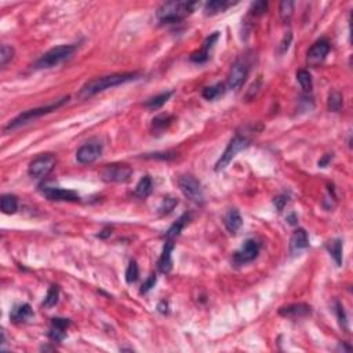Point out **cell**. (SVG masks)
<instances>
[{"mask_svg": "<svg viewBox=\"0 0 353 353\" xmlns=\"http://www.w3.org/2000/svg\"><path fill=\"white\" fill-rule=\"evenodd\" d=\"M291 39H293L291 32H289L287 35H284V39L281 40L280 46H279V53H280V54H284L285 51L289 50V47H290V43H291Z\"/></svg>", "mask_w": 353, "mask_h": 353, "instance_id": "obj_38", "label": "cell"}, {"mask_svg": "<svg viewBox=\"0 0 353 353\" xmlns=\"http://www.w3.org/2000/svg\"><path fill=\"white\" fill-rule=\"evenodd\" d=\"M2 211L5 214H14L18 210V200L14 195L2 196Z\"/></svg>", "mask_w": 353, "mask_h": 353, "instance_id": "obj_27", "label": "cell"}, {"mask_svg": "<svg viewBox=\"0 0 353 353\" xmlns=\"http://www.w3.org/2000/svg\"><path fill=\"white\" fill-rule=\"evenodd\" d=\"M335 309H337V315H338V319H340L341 326L346 327V317H345L344 306L340 302H335Z\"/></svg>", "mask_w": 353, "mask_h": 353, "instance_id": "obj_40", "label": "cell"}, {"mask_svg": "<svg viewBox=\"0 0 353 353\" xmlns=\"http://www.w3.org/2000/svg\"><path fill=\"white\" fill-rule=\"evenodd\" d=\"M133 175V168L127 164H108L102 168L101 178L105 182H127Z\"/></svg>", "mask_w": 353, "mask_h": 353, "instance_id": "obj_8", "label": "cell"}, {"mask_svg": "<svg viewBox=\"0 0 353 353\" xmlns=\"http://www.w3.org/2000/svg\"><path fill=\"white\" fill-rule=\"evenodd\" d=\"M328 53H330V43L326 39H320L309 49L308 54H306V63L309 67L316 68L320 63H323Z\"/></svg>", "mask_w": 353, "mask_h": 353, "instance_id": "obj_10", "label": "cell"}, {"mask_svg": "<svg viewBox=\"0 0 353 353\" xmlns=\"http://www.w3.org/2000/svg\"><path fill=\"white\" fill-rule=\"evenodd\" d=\"M71 326L69 319H62V317H54L51 320V327L49 331V338L54 342H61L67 335V330Z\"/></svg>", "mask_w": 353, "mask_h": 353, "instance_id": "obj_16", "label": "cell"}, {"mask_svg": "<svg viewBox=\"0 0 353 353\" xmlns=\"http://www.w3.org/2000/svg\"><path fill=\"white\" fill-rule=\"evenodd\" d=\"M218 36H219V33H218V32H214L211 36H208L207 39L204 40L202 49L190 55V61H193V62H196V63L206 62V61L208 59V55H210V50L213 49L214 43L218 40Z\"/></svg>", "mask_w": 353, "mask_h": 353, "instance_id": "obj_17", "label": "cell"}, {"mask_svg": "<svg viewBox=\"0 0 353 353\" xmlns=\"http://www.w3.org/2000/svg\"><path fill=\"white\" fill-rule=\"evenodd\" d=\"M178 186H180V189H181V192L184 193L185 197L192 200L193 203L203 204V202H204L203 189H202L200 182L196 180L195 176L189 175V174L181 175L180 176V180H178Z\"/></svg>", "mask_w": 353, "mask_h": 353, "instance_id": "obj_6", "label": "cell"}, {"mask_svg": "<svg viewBox=\"0 0 353 353\" xmlns=\"http://www.w3.org/2000/svg\"><path fill=\"white\" fill-rule=\"evenodd\" d=\"M156 281H158L156 275H150V276L145 280V283L142 284V287H141V294H146L148 291L152 290V289L155 287V284H156Z\"/></svg>", "mask_w": 353, "mask_h": 353, "instance_id": "obj_37", "label": "cell"}, {"mask_svg": "<svg viewBox=\"0 0 353 353\" xmlns=\"http://www.w3.org/2000/svg\"><path fill=\"white\" fill-rule=\"evenodd\" d=\"M250 145V140L246 136H241V134H236L228 144L227 149L224 150V153L221 155V158L215 164V171H221L224 168L229 166L232 160L235 159V156L239 153L240 150L246 149L247 146Z\"/></svg>", "mask_w": 353, "mask_h": 353, "instance_id": "obj_5", "label": "cell"}, {"mask_svg": "<svg viewBox=\"0 0 353 353\" xmlns=\"http://www.w3.org/2000/svg\"><path fill=\"white\" fill-rule=\"evenodd\" d=\"M342 104H344V97L338 91H333L328 97V101H327V106L330 109L331 112H338L341 108H342Z\"/></svg>", "mask_w": 353, "mask_h": 353, "instance_id": "obj_31", "label": "cell"}, {"mask_svg": "<svg viewBox=\"0 0 353 353\" xmlns=\"http://www.w3.org/2000/svg\"><path fill=\"white\" fill-rule=\"evenodd\" d=\"M224 224H225V228L228 231L235 235L243 225V218L236 208H231V210H228V213L224 217Z\"/></svg>", "mask_w": 353, "mask_h": 353, "instance_id": "obj_18", "label": "cell"}, {"mask_svg": "<svg viewBox=\"0 0 353 353\" xmlns=\"http://www.w3.org/2000/svg\"><path fill=\"white\" fill-rule=\"evenodd\" d=\"M55 166V158L51 153H45L33 159L29 167H28V174L32 178H43V176L49 175Z\"/></svg>", "mask_w": 353, "mask_h": 353, "instance_id": "obj_7", "label": "cell"}, {"mask_svg": "<svg viewBox=\"0 0 353 353\" xmlns=\"http://www.w3.org/2000/svg\"><path fill=\"white\" fill-rule=\"evenodd\" d=\"M172 95V91H166V93H162V94L156 95L153 98H150L145 102V108L150 109V111H156V109L162 108Z\"/></svg>", "mask_w": 353, "mask_h": 353, "instance_id": "obj_26", "label": "cell"}, {"mask_svg": "<svg viewBox=\"0 0 353 353\" xmlns=\"http://www.w3.org/2000/svg\"><path fill=\"white\" fill-rule=\"evenodd\" d=\"M33 316V312H32V308L29 303H23V305H18L11 311L10 313V319L13 320L14 323H24L27 322L28 319H31Z\"/></svg>", "mask_w": 353, "mask_h": 353, "instance_id": "obj_21", "label": "cell"}, {"mask_svg": "<svg viewBox=\"0 0 353 353\" xmlns=\"http://www.w3.org/2000/svg\"><path fill=\"white\" fill-rule=\"evenodd\" d=\"M224 93H225V86H224L222 83H218L215 86L206 87L203 90V97L206 100L213 101L215 100V98H218L219 95L224 94Z\"/></svg>", "mask_w": 353, "mask_h": 353, "instance_id": "obj_32", "label": "cell"}, {"mask_svg": "<svg viewBox=\"0 0 353 353\" xmlns=\"http://www.w3.org/2000/svg\"><path fill=\"white\" fill-rule=\"evenodd\" d=\"M172 250H174V241H166V245H164V247H163V251H162V255H160V258H159V262H158L159 271L162 272V273H168V272H171Z\"/></svg>", "mask_w": 353, "mask_h": 353, "instance_id": "obj_19", "label": "cell"}, {"mask_svg": "<svg viewBox=\"0 0 353 353\" xmlns=\"http://www.w3.org/2000/svg\"><path fill=\"white\" fill-rule=\"evenodd\" d=\"M247 76H249V67L245 61H236L233 63V67L231 69V73H229V77H228V87L231 90H239L240 87L243 86L247 80Z\"/></svg>", "mask_w": 353, "mask_h": 353, "instance_id": "obj_11", "label": "cell"}, {"mask_svg": "<svg viewBox=\"0 0 353 353\" xmlns=\"http://www.w3.org/2000/svg\"><path fill=\"white\" fill-rule=\"evenodd\" d=\"M15 51L11 46L3 45L0 49V67H6L13 59Z\"/></svg>", "mask_w": 353, "mask_h": 353, "instance_id": "obj_34", "label": "cell"}, {"mask_svg": "<svg viewBox=\"0 0 353 353\" xmlns=\"http://www.w3.org/2000/svg\"><path fill=\"white\" fill-rule=\"evenodd\" d=\"M167 308H168V306H167V303L164 302V301H163V302H160V303H159L158 309H159V312H160V313H168Z\"/></svg>", "mask_w": 353, "mask_h": 353, "instance_id": "obj_43", "label": "cell"}, {"mask_svg": "<svg viewBox=\"0 0 353 353\" xmlns=\"http://www.w3.org/2000/svg\"><path fill=\"white\" fill-rule=\"evenodd\" d=\"M331 159H333V156H331V155H324V158H323L322 160H319V167H326Z\"/></svg>", "mask_w": 353, "mask_h": 353, "instance_id": "obj_41", "label": "cell"}, {"mask_svg": "<svg viewBox=\"0 0 353 353\" xmlns=\"http://www.w3.org/2000/svg\"><path fill=\"white\" fill-rule=\"evenodd\" d=\"M41 192L47 199L53 200V202H79V199H80L76 192L62 189V188H55V186H45Z\"/></svg>", "mask_w": 353, "mask_h": 353, "instance_id": "obj_13", "label": "cell"}, {"mask_svg": "<svg viewBox=\"0 0 353 353\" xmlns=\"http://www.w3.org/2000/svg\"><path fill=\"white\" fill-rule=\"evenodd\" d=\"M287 202H289V197L285 195H279L275 197V200H273V204H275V207L277 208V211H283V208L285 207V204H287Z\"/></svg>", "mask_w": 353, "mask_h": 353, "instance_id": "obj_39", "label": "cell"}, {"mask_svg": "<svg viewBox=\"0 0 353 353\" xmlns=\"http://www.w3.org/2000/svg\"><path fill=\"white\" fill-rule=\"evenodd\" d=\"M267 10H268L267 2L259 0V2H255V3H253V6H251L250 11H251V14H254V15H262L263 13H267Z\"/></svg>", "mask_w": 353, "mask_h": 353, "instance_id": "obj_36", "label": "cell"}, {"mask_svg": "<svg viewBox=\"0 0 353 353\" xmlns=\"http://www.w3.org/2000/svg\"><path fill=\"white\" fill-rule=\"evenodd\" d=\"M327 250L331 254V257L334 258L335 263L341 267V263H342V240L335 239L333 241H328Z\"/></svg>", "mask_w": 353, "mask_h": 353, "instance_id": "obj_25", "label": "cell"}, {"mask_svg": "<svg viewBox=\"0 0 353 353\" xmlns=\"http://www.w3.org/2000/svg\"><path fill=\"white\" fill-rule=\"evenodd\" d=\"M279 13H280V18L283 19V23H289L294 14V2H290V0L281 2Z\"/></svg>", "mask_w": 353, "mask_h": 353, "instance_id": "obj_30", "label": "cell"}, {"mask_svg": "<svg viewBox=\"0 0 353 353\" xmlns=\"http://www.w3.org/2000/svg\"><path fill=\"white\" fill-rule=\"evenodd\" d=\"M140 76V73L137 72H126V73H112V75H108V76H101L95 77L90 82H87L84 86L80 89L79 91V97L86 100V98H90L93 95L98 94L101 91L108 90V89H112V87L120 86L123 83L131 82V80H136Z\"/></svg>", "mask_w": 353, "mask_h": 353, "instance_id": "obj_1", "label": "cell"}, {"mask_svg": "<svg viewBox=\"0 0 353 353\" xmlns=\"http://www.w3.org/2000/svg\"><path fill=\"white\" fill-rule=\"evenodd\" d=\"M59 298V289L58 285H51L49 291H47V295H46L45 301H43V306L45 308H53L58 303Z\"/></svg>", "mask_w": 353, "mask_h": 353, "instance_id": "obj_29", "label": "cell"}, {"mask_svg": "<svg viewBox=\"0 0 353 353\" xmlns=\"http://www.w3.org/2000/svg\"><path fill=\"white\" fill-rule=\"evenodd\" d=\"M178 204V200L175 199V197H171V196H168V197H164L163 202H162V204H160V207H159V213L162 214V215H167V214H170L175 208V206Z\"/></svg>", "mask_w": 353, "mask_h": 353, "instance_id": "obj_35", "label": "cell"}, {"mask_svg": "<svg viewBox=\"0 0 353 353\" xmlns=\"http://www.w3.org/2000/svg\"><path fill=\"white\" fill-rule=\"evenodd\" d=\"M172 122H174V116H172V115H158V116L152 120V131H153V134L155 133H156V134H160V133H163L164 130H167Z\"/></svg>", "mask_w": 353, "mask_h": 353, "instance_id": "obj_22", "label": "cell"}, {"mask_svg": "<svg viewBox=\"0 0 353 353\" xmlns=\"http://www.w3.org/2000/svg\"><path fill=\"white\" fill-rule=\"evenodd\" d=\"M138 276H140V268L136 261H130L126 269V281L128 284H133L138 280Z\"/></svg>", "mask_w": 353, "mask_h": 353, "instance_id": "obj_33", "label": "cell"}, {"mask_svg": "<svg viewBox=\"0 0 353 353\" xmlns=\"http://www.w3.org/2000/svg\"><path fill=\"white\" fill-rule=\"evenodd\" d=\"M259 254V243L257 240L249 239L246 240L243 246L233 254V263L237 267L246 265V263L253 262L254 259L258 257Z\"/></svg>", "mask_w": 353, "mask_h": 353, "instance_id": "obj_9", "label": "cell"}, {"mask_svg": "<svg viewBox=\"0 0 353 353\" xmlns=\"http://www.w3.org/2000/svg\"><path fill=\"white\" fill-rule=\"evenodd\" d=\"M196 2H167L159 7L156 18L160 24H175L193 13Z\"/></svg>", "mask_w": 353, "mask_h": 353, "instance_id": "obj_2", "label": "cell"}, {"mask_svg": "<svg viewBox=\"0 0 353 353\" xmlns=\"http://www.w3.org/2000/svg\"><path fill=\"white\" fill-rule=\"evenodd\" d=\"M153 190V182H152V178L149 175L142 176L140 180V182L137 184L136 190H134V195L141 197V199H145L152 193Z\"/></svg>", "mask_w": 353, "mask_h": 353, "instance_id": "obj_23", "label": "cell"}, {"mask_svg": "<svg viewBox=\"0 0 353 353\" xmlns=\"http://www.w3.org/2000/svg\"><path fill=\"white\" fill-rule=\"evenodd\" d=\"M189 219H190V215L188 213H185L184 215H181V217L178 218V221L174 222L171 227H170V229L166 232V235H164L166 241H174L175 237H178V236L181 235L182 229L186 227V224L189 222Z\"/></svg>", "mask_w": 353, "mask_h": 353, "instance_id": "obj_20", "label": "cell"}, {"mask_svg": "<svg viewBox=\"0 0 353 353\" xmlns=\"http://www.w3.org/2000/svg\"><path fill=\"white\" fill-rule=\"evenodd\" d=\"M68 100H69V97H63V98L55 101V102H53V104H50V105L40 106V108L29 109V111H27V112L18 115V116H17L15 119H13V120H10L9 124L5 127V131L6 133L14 131V130H17V128H19V127L25 126V124H28V123L33 122V120H36V119L41 118V116H45V115L51 114V112H54V111H57L58 108H61V106H62V105L65 104Z\"/></svg>", "mask_w": 353, "mask_h": 353, "instance_id": "obj_3", "label": "cell"}, {"mask_svg": "<svg viewBox=\"0 0 353 353\" xmlns=\"http://www.w3.org/2000/svg\"><path fill=\"white\" fill-rule=\"evenodd\" d=\"M309 247V237L308 233L302 228L295 229L294 233L291 235L290 239V254L291 255H297L301 254L303 250H306Z\"/></svg>", "mask_w": 353, "mask_h": 353, "instance_id": "obj_15", "label": "cell"}, {"mask_svg": "<svg viewBox=\"0 0 353 353\" xmlns=\"http://www.w3.org/2000/svg\"><path fill=\"white\" fill-rule=\"evenodd\" d=\"M231 6V2H227V0H213V2L206 3V6H204V14L206 15H215V14L225 11Z\"/></svg>", "mask_w": 353, "mask_h": 353, "instance_id": "obj_24", "label": "cell"}, {"mask_svg": "<svg viewBox=\"0 0 353 353\" xmlns=\"http://www.w3.org/2000/svg\"><path fill=\"white\" fill-rule=\"evenodd\" d=\"M111 233H112V229H111V228H105L104 231L100 232L98 237H100V239H106L108 236H111Z\"/></svg>", "mask_w": 353, "mask_h": 353, "instance_id": "obj_42", "label": "cell"}, {"mask_svg": "<svg viewBox=\"0 0 353 353\" xmlns=\"http://www.w3.org/2000/svg\"><path fill=\"white\" fill-rule=\"evenodd\" d=\"M102 155V145L100 142H89L82 145L76 152V160L80 164L94 163Z\"/></svg>", "mask_w": 353, "mask_h": 353, "instance_id": "obj_12", "label": "cell"}, {"mask_svg": "<svg viewBox=\"0 0 353 353\" xmlns=\"http://www.w3.org/2000/svg\"><path fill=\"white\" fill-rule=\"evenodd\" d=\"M297 80H298L299 86L302 87V90L305 93H311L312 90V76L308 71L305 69H299L297 72Z\"/></svg>", "mask_w": 353, "mask_h": 353, "instance_id": "obj_28", "label": "cell"}, {"mask_svg": "<svg viewBox=\"0 0 353 353\" xmlns=\"http://www.w3.org/2000/svg\"><path fill=\"white\" fill-rule=\"evenodd\" d=\"M312 308L306 305V303H291L287 306H281L279 309V315L291 320H298V319H303L311 315Z\"/></svg>", "mask_w": 353, "mask_h": 353, "instance_id": "obj_14", "label": "cell"}, {"mask_svg": "<svg viewBox=\"0 0 353 353\" xmlns=\"http://www.w3.org/2000/svg\"><path fill=\"white\" fill-rule=\"evenodd\" d=\"M76 45H63L53 47L51 50L41 55L39 61L36 62L37 69H49L53 67H57L58 63L63 62L65 59H68L71 55L76 51Z\"/></svg>", "mask_w": 353, "mask_h": 353, "instance_id": "obj_4", "label": "cell"}]
</instances>
